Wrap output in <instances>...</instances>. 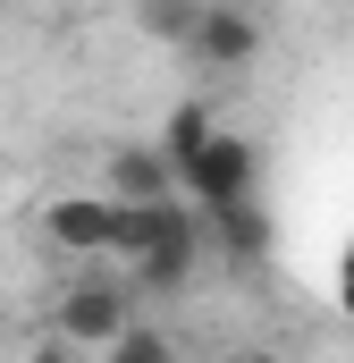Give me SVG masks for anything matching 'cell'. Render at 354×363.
Wrapping results in <instances>:
<instances>
[{
    "instance_id": "obj_1",
    "label": "cell",
    "mask_w": 354,
    "mask_h": 363,
    "mask_svg": "<svg viewBox=\"0 0 354 363\" xmlns=\"http://www.w3.org/2000/svg\"><path fill=\"white\" fill-rule=\"evenodd\" d=\"M135 330V287L110 271H76L59 287V338L68 347H93V355H110L118 338Z\"/></svg>"
},
{
    "instance_id": "obj_2",
    "label": "cell",
    "mask_w": 354,
    "mask_h": 363,
    "mask_svg": "<svg viewBox=\"0 0 354 363\" xmlns=\"http://www.w3.org/2000/svg\"><path fill=\"white\" fill-rule=\"evenodd\" d=\"M253 178H262V152H253L245 135H211V144H202V161L185 169V194H194V211L211 220V211L253 203Z\"/></svg>"
},
{
    "instance_id": "obj_3",
    "label": "cell",
    "mask_w": 354,
    "mask_h": 363,
    "mask_svg": "<svg viewBox=\"0 0 354 363\" xmlns=\"http://www.w3.org/2000/svg\"><path fill=\"white\" fill-rule=\"evenodd\" d=\"M185 51H194L202 68H219V77H236V68H253V60H262V17H253V9H236V0H211Z\"/></svg>"
},
{
    "instance_id": "obj_4",
    "label": "cell",
    "mask_w": 354,
    "mask_h": 363,
    "mask_svg": "<svg viewBox=\"0 0 354 363\" xmlns=\"http://www.w3.org/2000/svg\"><path fill=\"white\" fill-rule=\"evenodd\" d=\"M42 237L68 245V254H110L118 203H110V194H59V203H42Z\"/></svg>"
},
{
    "instance_id": "obj_5",
    "label": "cell",
    "mask_w": 354,
    "mask_h": 363,
    "mask_svg": "<svg viewBox=\"0 0 354 363\" xmlns=\"http://www.w3.org/2000/svg\"><path fill=\"white\" fill-rule=\"evenodd\" d=\"M202 237H211V228H202V211H194V220H185V228H169L161 245H144V254L127 262V271H135V287H144V296H177V287L194 279V262H202Z\"/></svg>"
},
{
    "instance_id": "obj_6",
    "label": "cell",
    "mask_w": 354,
    "mask_h": 363,
    "mask_svg": "<svg viewBox=\"0 0 354 363\" xmlns=\"http://www.w3.org/2000/svg\"><path fill=\"white\" fill-rule=\"evenodd\" d=\"M110 203H177V169L161 144H118L110 152Z\"/></svg>"
},
{
    "instance_id": "obj_7",
    "label": "cell",
    "mask_w": 354,
    "mask_h": 363,
    "mask_svg": "<svg viewBox=\"0 0 354 363\" xmlns=\"http://www.w3.org/2000/svg\"><path fill=\"white\" fill-rule=\"evenodd\" d=\"M219 127H211V110L202 101H177L169 110V127H161V152H169V169H177V186H185V169L202 161V144H211Z\"/></svg>"
},
{
    "instance_id": "obj_8",
    "label": "cell",
    "mask_w": 354,
    "mask_h": 363,
    "mask_svg": "<svg viewBox=\"0 0 354 363\" xmlns=\"http://www.w3.org/2000/svg\"><path fill=\"white\" fill-rule=\"evenodd\" d=\"M202 228H211V237H219V245H228L236 262H262V254H270V220H262V203H236V211H211Z\"/></svg>"
},
{
    "instance_id": "obj_9",
    "label": "cell",
    "mask_w": 354,
    "mask_h": 363,
    "mask_svg": "<svg viewBox=\"0 0 354 363\" xmlns=\"http://www.w3.org/2000/svg\"><path fill=\"white\" fill-rule=\"evenodd\" d=\"M202 9H211V0H135V26H144L152 43H194Z\"/></svg>"
},
{
    "instance_id": "obj_10",
    "label": "cell",
    "mask_w": 354,
    "mask_h": 363,
    "mask_svg": "<svg viewBox=\"0 0 354 363\" xmlns=\"http://www.w3.org/2000/svg\"><path fill=\"white\" fill-rule=\"evenodd\" d=\"M110 363H177V347H169V330H152V321H135L118 347H110Z\"/></svg>"
},
{
    "instance_id": "obj_11",
    "label": "cell",
    "mask_w": 354,
    "mask_h": 363,
    "mask_svg": "<svg viewBox=\"0 0 354 363\" xmlns=\"http://www.w3.org/2000/svg\"><path fill=\"white\" fill-rule=\"evenodd\" d=\"M34 363H76V347H68V338H59V347H42V355Z\"/></svg>"
},
{
    "instance_id": "obj_12",
    "label": "cell",
    "mask_w": 354,
    "mask_h": 363,
    "mask_svg": "<svg viewBox=\"0 0 354 363\" xmlns=\"http://www.w3.org/2000/svg\"><path fill=\"white\" fill-rule=\"evenodd\" d=\"M236 363H278V355H262V347H253V355H236Z\"/></svg>"
}]
</instances>
